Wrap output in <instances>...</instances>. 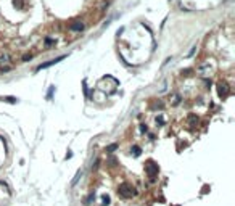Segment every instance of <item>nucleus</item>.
I'll list each match as a JSON object with an SVG mask.
<instances>
[{"label":"nucleus","mask_w":235,"mask_h":206,"mask_svg":"<svg viewBox=\"0 0 235 206\" xmlns=\"http://www.w3.org/2000/svg\"><path fill=\"white\" fill-rule=\"evenodd\" d=\"M13 3H15V6L18 10H23L24 8V0H13Z\"/></svg>","instance_id":"423d86ee"},{"label":"nucleus","mask_w":235,"mask_h":206,"mask_svg":"<svg viewBox=\"0 0 235 206\" xmlns=\"http://www.w3.org/2000/svg\"><path fill=\"white\" fill-rule=\"evenodd\" d=\"M132 152H134L135 156H139V154H140V148H139V147L135 145V147H132Z\"/></svg>","instance_id":"9b49d317"},{"label":"nucleus","mask_w":235,"mask_h":206,"mask_svg":"<svg viewBox=\"0 0 235 206\" xmlns=\"http://www.w3.org/2000/svg\"><path fill=\"white\" fill-rule=\"evenodd\" d=\"M145 172H147V176L151 180H155L156 176H158V172H159L158 164H156L155 161H147V164H145Z\"/></svg>","instance_id":"f03ea898"},{"label":"nucleus","mask_w":235,"mask_h":206,"mask_svg":"<svg viewBox=\"0 0 235 206\" xmlns=\"http://www.w3.org/2000/svg\"><path fill=\"white\" fill-rule=\"evenodd\" d=\"M81 176H82V171H79V172L76 174V177H74V179H73V185H76V182L79 180V177H81Z\"/></svg>","instance_id":"9d476101"},{"label":"nucleus","mask_w":235,"mask_h":206,"mask_svg":"<svg viewBox=\"0 0 235 206\" xmlns=\"http://www.w3.org/2000/svg\"><path fill=\"white\" fill-rule=\"evenodd\" d=\"M31 58H32V55H31V53H29V55H24V57H23V61H29Z\"/></svg>","instance_id":"f8f14e48"},{"label":"nucleus","mask_w":235,"mask_h":206,"mask_svg":"<svg viewBox=\"0 0 235 206\" xmlns=\"http://www.w3.org/2000/svg\"><path fill=\"white\" fill-rule=\"evenodd\" d=\"M189 121L192 122V124H196V122H198V118H196L195 114H190V118H189Z\"/></svg>","instance_id":"1a4fd4ad"},{"label":"nucleus","mask_w":235,"mask_h":206,"mask_svg":"<svg viewBox=\"0 0 235 206\" xmlns=\"http://www.w3.org/2000/svg\"><path fill=\"white\" fill-rule=\"evenodd\" d=\"M0 100L6 102V103H16V102H18V98H15V97H2Z\"/></svg>","instance_id":"0eeeda50"},{"label":"nucleus","mask_w":235,"mask_h":206,"mask_svg":"<svg viewBox=\"0 0 235 206\" xmlns=\"http://www.w3.org/2000/svg\"><path fill=\"white\" fill-rule=\"evenodd\" d=\"M116 148H118V143H111L110 147H106V152H108V153H113Z\"/></svg>","instance_id":"6e6552de"},{"label":"nucleus","mask_w":235,"mask_h":206,"mask_svg":"<svg viewBox=\"0 0 235 206\" xmlns=\"http://www.w3.org/2000/svg\"><path fill=\"white\" fill-rule=\"evenodd\" d=\"M135 193H137V192H135V188L132 187L131 184H127V182H124V184H121V185L118 187V195H119V197H122V198H126V200L132 198Z\"/></svg>","instance_id":"f257e3e1"},{"label":"nucleus","mask_w":235,"mask_h":206,"mask_svg":"<svg viewBox=\"0 0 235 206\" xmlns=\"http://www.w3.org/2000/svg\"><path fill=\"white\" fill-rule=\"evenodd\" d=\"M69 29L71 31H82L84 29V23L82 21H74L73 24L69 26Z\"/></svg>","instance_id":"39448f33"},{"label":"nucleus","mask_w":235,"mask_h":206,"mask_svg":"<svg viewBox=\"0 0 235 206\" xmlns=\"http://www.w3.org/2000/svg\"><path fill=\"white\" fill-rule=\"evenodd\" d=\"M64 58V55L63 57H58V58H55V60H50V61H47V63H44V64H40V66H37V71H40V69H45V68H49V66H53V64H56L58 61H61Z\"/></svg>","instance_id":"20e7f679"},{"label":"nucleus","mask_w":235,"mask_h":206,"mask_svg":"<svg viewBox=\"0 0 235 206\" xmlns=\"http://www.w3.org/2000/svg\"><path fill=\"white\" fill-rule=\"evenodd\" d=\"M110 203V197H103V205H108Z\"/></svg>","instance_id":"ddd939ff"},{"label":"nucleus","mask_w":235,"mask_h":206,"mask_svg":"<svg viewBox=\"0 0 235 206\" xmlns=\"http://www.w3.org/2000/svg\"><path fill=\"white\" fill-rule=\"evenodd\" d=\"M229 85L226 84V82H219L217 84V92H219V97H227L229 95Z\"/></svg>","instance_id":"7ed1b4c3"}]
</instances>
